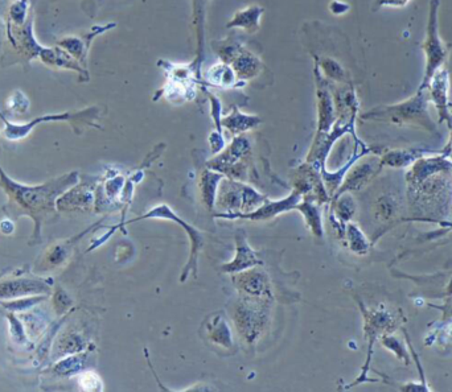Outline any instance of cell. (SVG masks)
Listing matches in <instances>:
<instances>
[{
	"instance_id": "cell-5",
	"label": "cell",
	"mask_w": 452,
	"mask_h": 392,
	"mask_svg": "<svg viewBox=\"0 0 452 392\" xmlns=\"http://www.w3.org/2000/svg\"><path fill=\"white\" fill-rule=\"evenodd\" d=\"M208 78L212 84L217 86H229L234 84V73L228 65L213 66L208 72Z\"/></svg>"
},
{
	"instance_id": "cell-7",
	"label": "cell",
	"mask_w": 452,
	"mask_h": 392,
	"mask_svg": "<svg viewBox=\"0 0 452 392\" xmlns=\"http://www.w3.org/2000/svg\"><path fill=\"white\" fill-rule=\"evenodd\" d=\"M409 0H376L377 6H390V7H403Z\"/></svg>"
},
{
	"instance_id": "cell-1",
	"label": "cell",
	"mask_w": 452,
	"mask_h": 392,
	"mask_svg": "<svg viewBox=\"0 0 452 392\" xmlns=\"http://www.w3.org/2000/svg\"><path fill=\"white\" fill-rule=\"evenodd\" d=\"M12 32V31H10ZM11 42L13 45L20 44V49L28 56L30 60L40 58L42 64L51 68L69 69L78 75H87V70L78 61H75L71 54L59 48H45L36 42L33 34V15L28 16L27 22L20 27H15V31L10 33Z\"/></svg>"
},
{
	"instance_id": "cell-2",
	"label": "cell",
	"mask_w": 452,
	"mask_h": 392,
	"mask_svg": "<svg viewBox=\"0 0 452 392\" xmlns=\"http://www.w3.org/2000/svg\"><path fill=\"white\" fill-rule=\"evenodd\" d=\"M436 7H438V1L432 0L429 25H427V36H426V42L423 44V51L427 57L426 77H424V82H423L424 85L432 80V75L442 68L443 63L446 61V57H447V51H446L444 44L438 33Z\"/></svg>"
},
{
	"instance_id": "cell-6",
	"label": "cell",
	"mask_w": 452,
	"mask_h": 392,
	"mask_svg": "<svg viewBox=\"0 0 452 392\" xmlns=\"http://www.w3.org/2000/svg\"><path fill=\"white\" fill-rule=\"evenodd\" d=\"M28 10H30V0H16L10 7V20L15 24V27H20L28 19Z\"/></svg>"
},
{
	"instance_id": "cell-3",
	"label": "cell",
	"mask_w": 452,
	"mask_h": 392,
	"mask_svg": "<svg viewBox=\"0 0 452 392\" xmlns=\"http://www.w3.org/2000/svg\"><path fill=\"white\" fill-rule=\"evenodd\" d=\"M116 27V24H106V25H94L89 32L83 36H66L57 42V46L63 49L68 54H71L75 61L86 69L87 64V54L92 46V42L97 36L105 33L106 31Z\"/></svg>"
},
{
	"instance_id": "cell-4",
	"label": "cell",
	"mask_w": 452,
	"mask_h": 392,
	"mask_svg": "<svg viewBox=\"0 0 452 392\" xmlns=\"http://www.w3.org/2000/svg\"><path fill=\"white\" fill-rule=\"evenodd\" d=\"M262 13L263 10L261 7H257V6L249 7L243 11L236 13L234 19L228 24V28L238 27V28L246 30L248 32H257V30L259 28V18Z\"/></svg>"
}]
</instances>
